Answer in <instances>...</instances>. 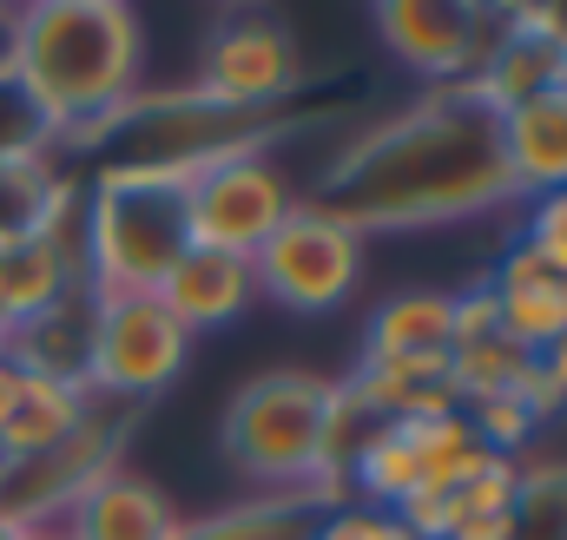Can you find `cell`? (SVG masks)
<instances>
[{
	"mask_svg": "<svg viewBox=\"0 0 567 540\" xmlns=\"http://www.w3.org/2000/svg\"><path fill=\"white\" fill-rule=\"evenodd\" d=\"M251 277H258V297H271L278 310L330 316L363 283V238L343 218H330L323 205L297 198L278 231L251 251Z\"/></svg>",
	"mask_w": 567,
	"mask_h": 540,
	"instance_id": "7",
	"label": "cell"
},
{
	"mask_svg": "<svg viewBox=\"0 0 567 540\" xmlns=\"http://www.w3.org/2000/svg\"><path fill=\"white\" fill-rule=\"evenodd\" d=\"M158 303L198 336V330H225L238 323L251 303H258V277H251V258H231V251H212V245H192L172 277L158 283Z\"/></svg>",
	"mask_w": 567,
	"mask_h": 540,
	"instance_id": "15",
	"label": "cell"
},
{
	"mask_svg": "<svg viewBox=\"0 0 567 540\" xmlns=\"http://www.w3.org/2000/svg\"><path fill=\"white\" fill-rule=\"evenodd\" d=\"M508 540H567V461H535L515 475Z\"/></svg>",
	"mask_w": 567,
	"mask_h": 540,
	"instance_id": "25",
	"label": "cell"
},
{
	"mask_svg": "<svg viewBox=\"0 0 567 540\" xmlns=\"http://www.w3.org/2000/svg\"><path fill=\"white\" fill-rule=\"evenodd\" d=\"M542 363H548V376H555V383L567 390V336L555 343V350H548V356H542Z\"/></svg>",
	"mask_w": 567,
	"mask_h": 540,
	"instance_id": "31",
	"label": "cell"
},
{
	"mask_svg": "<svg viewBox=\"0 0 567 540\" xmlns=\"http://www.w3.org/2000/svg\"><path fill=\"white\" fill-rule=\"evenodd\" d=\"M93 323H100V290H93V283H73L66 297H53V303L33 310L27 323H13L0 350H7L27 376L86 390V370H93Z\"/></svg>",
	"mask_w": 567,
	"mask_h": 540,
	"instance_id": "13",
	"label": "cell"
},
{
	"mask_svg": "<svg viewBox=\"0 0 567 540\" xmlns=\"http://www.w3.org/2000/svg\"><path fill=\"white\" fill-rule=\"evenodd\" d=\"M323 408L330 383L310 370L251 376L225 408V461L265 495L323 488Z\"/></svg>",
	"mask_w": 567,
	"mask_h": 540,
	"instance_id": "5",
	"label": "cell"
},
{
	"mask_svg": "<svg viewBox=\"0 0 567 540\" xmlns=\"http://www.w3.org/2000/svg\"><path fill=\"white\" fill-rule=\"evenodd\" d=\"M178 528V515H172V501L140 481V475H106L73 515H66V534L73 540H172Z\"/></svg>",
	"mask_w": 567,
	"mask_h": 540,
	"instance_id": "18",
	"label": "cell"
},
{
	"mask_svg": "<svg viewBox=\"0 0 567 540\" xmlns=\"http://www.w3.org/2000/svg\"><path fill=\"white\" fill-rule=\"evenodd\" d=\"M93 408V390H66V383H47V376H27L20 370V396L0 422V461L13 455H40L53 442H66Z\"/></svg>",
	"mask_w": 567,
	"mask_h": 540,
	"instance_id": "21",
	"label": "cell"
},
{
	"mask_svg": "<svg viewBox=\"0 0 567 540\" xmlns=\"http://www.w3.org/2000/svg\"><path fill=\"white\" fill-rule=\"evenodd\" d=\"M555 93L567 100V46H561V60H555Z\"/></svg>",
	"mask_w": 567,
	"mask_h": 540,
	"instance_id": "32",
	"label": "cell"
},
{
	"mask_svg": "<svg viewBox=\"0 0 567 540\" xmlns=\"http://www.w3.org/2000/svg\"><path fill=\"white\" fill-rule=\"evenodd\" d=\"M542 264L567 277V191H548V198H528V211H522V231H515Z\"/></svg>",
	"mask_w": 567,
	"mask_h": 540,
	"instance_id": "28",
	"label": "cell"
},
{
	"mask_svg": "<svg viewBox=\"0 0 567 540\" xmlns=\"http://www.w3.org/2000/svg\"><path fill=\"white\" fill-rule=\"evenodd\" d=\"M350 390L377 408L383 422H435V415H462L449 356H363Z\"/></svg>",
	"mask_w": 567,
	"mask_h": 540,
	"instance_id": "16",
	"label": "cell"
},
{
	"mask_svg": "<svg viewBox=\"0 0 567 540\" xmlns=\"http://www.w3.org/2000/svg\"><path fill=\"white\" fill-rule=\"evenodd\" d=\"M528 370H535V356H528L508 330H495V336H468V343H449V376H455L462 408L488 403V396H515Z\"/></svg>",
	"mask_w": 567,
	"mask_h": 540,
	"instance_id": "23",
	"label": "cell"
},
{
	"mask_svg": "<svg viewBox=\"0 0 567 540\" xmlns=\"http://www.w3.org/2000/svg\"><path fill=\"white\" fill-rule=\"evenodd\" d=\"M284 133V106L278 113H238L198 86H178V93H140L126 100L100 133L86 138L80 152H93L100 165L93 172H172V178H192L231 152H251V145H271Z\"/></svg>",
	"mask_w": 567,
	"mask_h": 540,
	"instance_id": "4",
	"label": "cell"
},
{
	"mask_svg": "<svg viewBox=\"0 0 567 540\" xmlns=\"http://www.w3.org/2000/svg\"><path fill=\"white\" fill-rule=\"evenodd\" d=\"M502 158L515 178V198H548L567 191V100L542 93L502 113Z\"/></svg>",
	"mask_w": 567,
	"mask_h": 540,
	"instance_id": "17",
	"label": "cell"
},
{
	"mask_svg": "<svg viewBox=\"0 0 567 540\" xmlns=\"http://www.w3.org/2000/svg\"><path fill=\"white\" fill-rule=\"evenodd\" d=\"M297 80H303L297 40L265 13L218 20L212 40H205V60H198V93H212L238 113H278Z\"/></svg>",
	"mask_w": 567,
	"mask_h": 540,
	"instance_id": "11",
	"label": "cell"
},
{
	"mask_svg": "<svg viewBox=\"0 0 567 540\" xmlns=\"http://www.w3.org/2000/svg\"><path fill=\"white\" fill-rule=\"evenodd\" d=\"M555 60H561V46H548L542 33H528V27H515V20L502 13V27H495V40H488V53H482V66H475L468 86H475L495 113H508V106H522V100L555 93Z\"/></svg>",
	"mask_w": 567,
	"mask_h": 540,
	"instance_id": "20",
	"label": "cell"
},
{
	"mask_svg": "<svg viewBox=\"0 0 567 540\" xmlns=\"http://www.w3.org/2000/svg\"><path fill=\"white\" fill-rule=\"evenodd\" d=\"M66 198H73V178H60V172H53V158L0 165V245H7V238L40 231Z\"/></svg>",
	"mask_w": 567,
	"mask_h": 540,
	"instance_id": "24",
	"label": "cell"
},
{
	"mask_svg": "<svg viewBox=\"0 0 567 540\" xmlns=\"http://www.w3.org/2000/svg\"><path fill=\"white\" fill-rule=\"evenodd\" d=\"M337 501L323 488H297V495H258V501H238V508H218V515H198V521H178L172 540H310L317 521L330 515Z\"/></svg>",
	"mask_w": 567,
	"mask_h": 540,
	"instance_id": "19",
	"label": "cell"
},
{
	"mask_svg": "<svg viewBox=\"0 0 567 540\" xmlns=\"http://www.w3.org/2000/svg\"><path fill=\"white\" fill-rule=\"evenodd\" d=\"M310 540H416V534H410V521H403V515H390V508L337 501V508L317 521V534H310Z\"/></svg>",
	"mask_w": 567,
	"mask_h": 540,
	"instance_id": "29",
	"label": "cell"
},
{
	"mask_svg": "<svg viewBox=\"0 0 567 540\" xmlns=\"http://www.w3.org/2000/svg\"><path fill=\"white\" fill-rule=\"evenodd\" d=\"M126 422H133V408L93 396L86 422L66 442L0 461V528H53V521H66L106 475H120Z\"/></svg>",
	"mask_w": 567,
	"mask_h": 540,
	"instance_id": "6",
	"label": "cell"
},
{
	"mask_svg": "<svg viewBox=\"0 0 567 540\" xmlns=\"http://www.w3.org/2000/svg\"><path fill=\"white\" fill-rule=\"evenodd\" d=\"M482 283L495 290L502 330H508L528 356H548V350L567 336V277H555L522 238L495 258V270H488Z\"/></svg>",
	"mask_w": 567,
	"mask_h": 540,
	"instance_id": "14",
	"label": "cell"
},
{
	"mask_svg": "<svg viewBox=\"0 0 567 540\" xmlns=\"http://www.w3.org/2000/svg\"><path fill=\"white\" fill-rule=\"evenodd\" d=\"M310 205L343 218L357 238L488 218V211L515 205V178L502 158V113L468 80L429 86L403 113L350 138L317 172Z\"/></svg>",
	"mask_w": 567,
	"mask_h": 540,
	"instance_id": "1",
	"label": "cell"
},
{
	"mask_svg": "<svg viewBox=\"0 0 567 540\" xmlns=\"http://www.w3.org/2000/svg\"><path fill=\"white\" fill-rule=\"evenodd\" d=\"M185 198H192V245H212L231 258H251L297 205L271 145H251V152H231V158L192 172Z\"/></svg>",
	"mask_w": 567,
	"mask_h": 540,
	"instance_id": "9",
	"label": "cell"
},
{
	"mask_svg": "<svg viewBox=\"0 0 567 540\" xmlns=\"http://www.w3.org/2000/svg\"><path fill=\"white\" fill-rule=\"evenodd\" d=\"M60 138L40 120V106L20 93V80L0 66V165H20V158H47Z\"/></svg>",
	"mask_w": 567,
	"mask_h": 540,
	"instance_id": "26",
	"label": "cell"
},
{
	"mask_svg": "<svg viewBox=\"0 0 567 540\" xmlns=\"http://www.w3.org/2000/svg\"><path fill=\"white\" fill-rule=\"evenodd\" d=\"M192 251V198L172 172H93L80 198V270L100 297L158 290Z\"/></svg>",
	"mask_w": 567,
	"mask_h": 540,
	"instance_id": "3",
	"label": "cell"
},
{
	"mask_svg": "<svg viewBox=\"0 0 567 540\" xmlns=\"http://www.w3.org/2000/svg\"><path fill=\"white\" fill-rule=\"evenodd\" d=\"M462 415H468V428H475L495 455H508V461H515V455L542 435V422L522 408V396H488V403H468Z\"/></svg>",
	"mask_w": 567,
	"mask_h": 540,
	"instance_id": "27",
	"label": "cell"
},
{
	"mask_svg": "<svg viewBox=\"0 0 567 540\" xmlns=\"http://www.w3.org/2000/svg\"><path fill=\"white\" fill-rule=\"evenodd\" d=\"M80 198L86 185H73V198L27 238L0 245V323H27L33 310H47L53 297H66L73 283H86L80 270Z\"/></svg>",
	"mask_w": 567,
	"mask_h": 540,
	"instance_id": "12",
	"label": "cell"
},
{
	"mask_svg": "<svg viewBox=\"0 0 567 540\" xmlns=\"http://www.w3.org/2000/svg\"><path fill=\"white\" fill-rule=\"evenodd\" d=\"M0 66L40 106L53 138L86 145L126 100H140L145 27L120 0H40L7 20Z\"/></svg>",
	"mask_w": 567,
	"mask_h": 540,
	"instance_id": "2",
	"label": "cell"
},
{
	"mask_svg": "<svg viewBox=\"0 0 567 540\" xmlns=\"http://www.w3.org/2000/svg\"><path fill=\"white\" fill-rule=\"evenodd\" d=\"M455 336V290H396L370 316L363 356H449Z\"/></svg>",
	"mask_w": 567,
	"mask_h": 540,
	"instance_id": "22",
	"label": "cell"
},
{
	"mask_svg": "<svg viewBox=\"0 0 567 540\" xmlns=\"http://www.w3.org/2000/svg\"><path fill=\"white\" fill-rule=\"evenodd\" d=\"M0 343H7V323H0Z\"/></svg>",
	"mask_w": 567,
	"mask_h": 540,
	"instance_id": "33",
	"label": "cell"
},
{
	"mask_svg": "<svg viewBox=\"0 0 567 540\" xmlns=\"http://www.w3.org/2000/svg\"><path fill=\"white\" fill-rule=\"evenodd\" d=\"M495 27H502V13L462 7V0H383V7H377L383 46H390L410 73H423L429 86H462V80H475V66H482Z\"/></svg>",
	"mask_w": 567,
	"mask_h": 540,
	"instance_id": "10",
	"label": "cell"
},
{
	"mask_svg": "<svg viewBox=\"0 0 567 540\" xmlns=\"http://www.w3.org/2000/svg\"><path fill=\"white\" fill-rule=\"evenodd\" d=\"M13 396H20V363L0 350V422H7V408H13Z\"/></svg>",
	"mask_w": 567,
	"mask_h": 540,
	"instance_id": "30",
	"label": "cell"
},
{
	"mask_svg": "<svg viewBox=\"0 0 567 540\" xmlns=\"http://www.w3.org/2000/svg\"><path fill=\"white\" fill-rule=\"evenodd\" d=\"M192 363V330L158 303V290L133 297H100V323H93V370L86 390L100 403L140 408L158 390L178 383V370Z\"/></svg>",
	"mask_w": 567,
	"mask_h": 540,
	"instance_id": "8",
	"label": "cell"
}]
</instances>
